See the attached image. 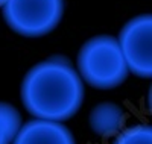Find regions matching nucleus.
<instances>
[{"instance_id":"8","label":"nucleus","mask_w":152,"mask_h":144,"mask_svg":"<svg viewBox=\"0 0 152 144\" xmlns=\"http://www.w3.org/2000/svg\"><path fill=\"white\" fill-rule=\"evenodd\" d=\"M113 144H152V129L148 124H137L125 129Z\"/></svg>"},{"instance_id":"1","label":"nucleus","mask_w":152,"mask_h":144,"mask_svg":"<svg viewBox=\"0 0 152 144\" xmlns=\"http://www.w3.org/2000/svg\"><path fill=\"white\" fill-rule=\"evenodd\" d=\"M85 88L73 65L61 56L49 58L26 73L21 84V102L38 120L64 121L79 111Z\"/></svg>"},{"instance_id":"9","label":"nucleus","mask_w":152,"mask_h":144,"mask_svg":"<svg viewBox=\"0 0 152 144\" xmlns=\"http://www.w3.org/2000/svg\"><path fill=\"white\" fill-rule=\"evenodd\" d=\"M6 2H8V0H0V6H5Z\"/></svg>"},{"instance_id":"7","label":"nucleus","mask_w":152,"mask_h":144,"mask_svg":"<svg viewBox=\"0 0 152 144\" xmlns=\"http://www.w3.org/2000/svg\"><path fill=\"white\" fill-rule=\"evenodd\" d=\"M21 126L20 112L9 103L0 102V144H12Z\"/></svg>"},{"instance_id":"3","label":"nucleus","mask_w":152,"mask_h":144,"mask_svg":"<svg viewBox=\"0 0 152 144\" xmlns=\"http://www.w3.org/2000/svg\"><path fill=\"white\" fill-rule=\"evenodd\" d=\"M64 0H8L3 17L8 26L23 36H43L62 18Z\"/></svg>"},{"instance_id":"2","label":"nucleus","mask_w":152,"mask_h":144,"mask_svg":"<svg viewBox=\"0 0 152 144\" xmlns=\"http://www.w3.org/2000/svg\"><path fill=\"white\" fill-rule=\"evenodd\" d=\"M125 58L117 38L99 35L88 40L78 55V74L82 82L99 89H111L125 82L128 76Z\"/></svg>"},{"instance_id":"5","label":"nucleus","mask_w":152,"mask_h":144,"mask_svg":"<svg viewBox=\"0 0 152 144\" xmlns=\"http://www.w3.org/2000/svg\"><path fill=\"white\" fill-rule=\"evenodd\" d=\"M12 144H76V141L62 123L35 119L20 126Z\"/></svg>"},{"instance_id":"4","label":"nucleus","mask_w":152,"mask_h":144,"mask_svg":"<svg viewBox=\"0 0 152 144\" xmlns=\"http://www.w3.org/2000/svg\"><path fill=\"white\" fill-rule=\"evenodd\" d=\"M128 71L140 77L152 74V17L138 15L126 23L117 38Z\"/></svg>"},{"instance_id":"6","label":"nucleus","mask_w":152,"mask_h":144,"mask_svg":"<svg viewBox=\"0 0 152 144\" xmlns=\"http://www.w3.org/2000/svg\"><path fill=\"white\" fill-rule=\"evenodd\" d=\"M90 127L96 135L108 137L119 132L125 121V112L117 103L102 102L90 112Z\"/></svg>"}]
</instances>
